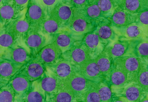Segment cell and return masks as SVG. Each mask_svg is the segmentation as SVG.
<instances>
[{
    "mask_svg": "<svg viewBox=\"0 0 148 102\" xmlns=\"http://www.w3.org/2000/svg\"><path fill=\"white\" fill-rule=\"evenodd\" d=\"M110 81L113 86L116 87L123 86L128 84L127 73L117 59L113 61Z\"/></svg>",
    "mask_w": 148,
    "mask_h": 102,
    "instance_id": "cell-18",
    "label": "cell"
},
{
    "mask_svg": "<svg viewBox=\"0 0 148 102\" xmlns=\"http://www.w3.org/2000/svg\"><path fill=\"white\" fill-rule=\"evenodd\" d=\"M73 7L70 0H62L50 13L58 20L61 28L68 27L73 16Z\"/></svg>",
    "mask_w": 148,
    "mask_h": 102,
    "instance_id": "cell-6",
    "label": "cell"
},
{
    "mask_svg": "<svg viewBox=\"0 0 148 102\" xmlns=\"http://www.w3.org/2000/svg\"><path fill=\"white\" fill-rule=\"evenodd\" d=\"M61 58L68 61L77 68L85 62L92 58L82 40L76 41L71 49L62 53Z\"/></svg>",
    "mask_w": 148,
    "mask_h": 102,
    "instance_id": "cell-3",
    "label": "cell"
},
{
    "mask_svg": "<svg viewBox=\"0 0 148 102\" xmlns=\"http://www.w3.org/2000/svg\"><path fill=\"white\" fill-rule=\"evenodd\" d=\"M82 41L88 48L92 59H95L105 48V46L95 31L86 34Z\"/></svg>",
    "mask_w": 148,
    "mask_h": 102,
    "instance_id": "cell-17",
    "label": "cell"
},
{
    "mask_svg": "<svg viewBox=\"0 0 148 102\" xmlns=\"http://www.w3.org/2000/svg\"><path fill=\"white\" fill-rule=\"evenodd\" d=\"M46 95L40 88V90L32 87V89L26 95L20 99V101L45 102L46 101Z\"/></svg>",
    "mask_w": 148,
    "mask_h": 102,
    "instance_id": "cell-33",
    "label": "cell"
},
{
    "mask_svg": "<svg viewBox=\"0 0 148 102\" xmlns=\"http://www.w3.org/2000/svg\"><path fill=\"white\" fill-rule=\"evenodd\" d=\"M17 41L18 40L12 31L10 24L1 26L0 32L1 52L3 50V52L6 49L15 46Z\"/></svg>",
    "mask_w": 148,
    "mask_h": 102,
    "instance_id": "cell-22",
    "label": "cell"
},
{
    "mask_svg": "<svg viewBox=\"0 0 148 102\" xmlns=\"http://www.w3.org/2000/svg\"><path fill=\"white\" fill-rule=\"evenodd\" d=\"M24 40L33 58H35L46 44L45 37L41 34L40 32L34 29H30Z\"/></svg>",
    "mask_w": 148,
    "mask_h": 102,
    "instance_id": "cell-12",
    "label": "cell"
},
{
    "mask_svg": "<svg viewBox=\"0 0 148 102\" xmlns=\"http://www.w3.org/2000/svg\"><path fill=\"white\" fill-rule=\"evenodd\" d=\"M134 53L142 61H148V40L140 41L136 45Z\"/></svg>",
    "mask_w": 148,
    "mask_h": 102,
    "instance_id": "cell-36",
    "label": "cell"
},
{
    "mask_svg": "<svg viewBox=\"0 0 148 102\" xmlns=\"http://www.w3.org/2000/svg\"><path fill=\"white\" fill-rule=\"evenodd\" d=\"M130 43L127 41H115L111 45L106 47L112 59V61L123 56L129 49Z\"/></svg>",
    "mask_w": 148,
    "mask_h": 102,
    "instance_id": "cell-27",
    "label": "cell"
},
{
    "mask_svg": "<svg viewBox=\"0 0 148 102\" xmlns=\"http://www.w3.org/2000/svg\"><path fill=\"white\" fill-rule=\"evenodd\" d=\"M123 89L121 96L128 101H142L147 96V93L135 82Z\"/></svg>",
    "mask_w": 148,
    "mask_h": 102,
    "instance_id": "cell-21",
    "label": "cell"
},
{
    "mask_svg": "<svg viewBox=\"0 0 148 102\" xmlns=\"http://www.w3.org/2000/svg\"><path fill=\"white\" fill-rule=\"evenodd\" d=\"M49 101L50 102L79 101L75 95L64 87L57 94L50 97Z\"/></svg>",
    "mask_w": 148,
    "mask_h": 102,
    "instance_id": "cell-34",
    "label": "cell"
},
{
    "mask_svg": "<svg viewBox=\"0 0 148 102\" xmlns=\"http://www.w3.org/2000/svg\"><path fill=\"white\" fill-rule=\"evenodd\" d=\"M95 83L87 80L77 70L64 81V87L71 91L80 101L82 96Z\"/></svg>",
    "mask_w": 148,
    "mask_h": 102,
    "instance_id": "cell-2",
    "label": "cell"
},
{
    "mask_svg": "<svg viewBox=\"0 0 148 102\" xmlns=\"http://www.w3.org/2000/svg\"><path fill=\"white\" fill-rule=\"evenodd\" d=\"M123 66L128 76V83L135 82L142 61L135 55H125L117 59Z\"/></svg>",
    "mask_w": 148,
    "mask_h": 102,
    "instance_id": "cell-10",
    "label": "cell"
},
{
    "mask_svg": "<svg viewBox=\"0 0 148 102\" xmlns=\"http://www.w3.org/2000/svg\"><path fill=\"white\" fill-rule=\"evenodd\" d=\"M84 10L88 17L96 24L101 22L106 19L103 16L101 9L97 4L89 3Z\"/></svg>",
    "mask_w": 148,
    "mask_h": 102,
    "instance_id": "cell-32",
    "label": "cell"
},
{
    "mask_svg": "<svg viewBox=\"0 0 148 102\" xmlns=\"http://www.w3.org/2000/svg\"><path fill=\"white\" fill-rule=\"evenodd\" d=\"M97 83H95L83 95L80 101L101 102L99 95Z\"/></svg>",
    "mask_w": 148,
    "mask_h": 102,
    "instance_id": "cell-37",
    "label": "cell"
},
{
    "mask_svg": "<svg viewBox=\"0 0 148 102\" xmlns=\"http://www.w3.org/2000/svg\"><path fill=\"white\" fill-rule=\"evenodd\" d=\"M95 31L105 46L114 42L117 38V34L113 28L105 22L99 24Z\"/></svg>",
    "mask_w": 148,
    "mask_h": 102,
    "instance_id": "cell-23",
    "label": "cell"
},
{
    "mask_svg": "<svg viewBox=\"0 0 148 102\" xmlns=\"http://www.w3.org/2000/svg\"><path fill=\"white\" fill-rule=\"evenodd\" d=\"M73 16L67 28L77 41H82L86 34L92 31L96 23L84 10L73 7Z\"/></svg>",
    "mask_w": 148,
    "mask_h": 102,
    "instance_id": "cell-1",
    "label": "cell"
},
{
    "mask_svg": "<svg viewBox=\"0 0 148 102\" xmlns=\"http://www.w3.org/2000/svg\"><path fill=\"white\" fill-rule=\"evenodd\" d=\"M117 3V4H118V5H119V4H120V3H121V2L122 1V0H114Z\"/></svg>",
    "mask_w": 148,
    "mask_h": 102,
    "instance_id": "cell-43",
    "label": "cell"
},
{
    "mask_svg": "<svg viewBox=\"0 0 148 102\" xmlns=\"http://www.w3.org/2000/svg\"><path fill=\"white\" fill-rule=\"evenodd\" d=\"M73 7L81 10H85L89 4V0H70Z\"/></svg>",
    "mask_w": 148,
    "mask_h": 102,
    "instance_id": "cell-42",
    "label": "cell"
},
{
    "mask_svg": "<svg viewBox=\"0 0 148 102\" xmlns=\"http://www.w3.org/2000/svg\"><path fill=\"white\" fill-rule=\"evenodd\" d=\"M46 66L36 58H32L23 66L19 75L27 78L33 82L40 79L45 73Z\"/></svg>",
    "mask_w": 148,
    "mask_h": 102,
    "instance_id": "cell-7",
    "label": "cell"
},
{
    "mask_svg": "<svg viewBox=\"0 0 148 102\" xmlns=\"http://www.w3.org/2000/svg\"><path fill=\"white\" fill-rule=\"evenodd\" d=\"M97 86L101 102L111 101L112 92L108 85L103 81L97 83Z\"/></svg>",
    "mask_w": 148,
    "mask_h": 102,
    "instance_id": "cell-38",
    "label": "cell"
},
{
    "mask_svg": "<svg viewBox=\"0 0 148 102\" xmlns=\"http://www.w3.org/2000/svg\"><path fill=\"white\" fill-rule=\"evenodd\" d=\"M47 15L45 10L36 0L30 1L25 16L30 24L31 29L40 32Z\"/></svg>",
    "mask_w": 148,
    "mask_h": 102,
    "instance_id": "cell-4",
    "label": "cell"
},
{
    "mask_svg": "<svg viewBox=\"0 0 148 102\" xmlns=\"http://www.w3.org/2000/svg\"><path fill=\"white\" fill-rule=\"evenodd\" d=\"M38 82L39 87L46 96H51L56 95L64 87L62 81L52 73L48 74L45 72Z\"/></svg>",
    "mask_w": 148,
    "mask_h": 102,
    "instance_id": "cell-8",
    "label": "cell"
},
{
    "mask_svg": "<svg viewBox=\"0 0 148 102\" xmlns=\"http://www.w3.org/2000/svg\"><path fill=\"white\" fill-rule=\"evenodd\" d=\"M147 95H148V90L147 92Z\"/></svg>",
    "mask_w": 148,
    "mask_h": 102,
    "instance_id": "cell-45",
    "label": "cell"
},
{
    "mask_svg": "<svg viewBox=\"0 0 148 102\" xmlns=\"http://www.w3.org/2000/svg\"><path fill=\"white\" fill-rule=\"evenodd\" d=\"M33 82L25 76L18 75L9 84L14 90L16 97L20 99L32 89Z\"/></svg>",
    "mask_w": 148,
    "mask_h": 102,
    "instance_id": "cell-20",
    "label": "cell"
},
{
    "mask_svg": "<svg viewBox=\"0 0 148 102\" xmlns=\"http://www.w3.org/2000/svg\"><path fill=\"white\" fill-rule=\"evenodd\" d=\"M1 26L9 24L19 17L21 11L16 7L11 0H0Z\"/></svg>",
    "mask_w": 148,
    "mask_h": 102,
    "instance_id": "cell-16",
    "label": "cell"
},
{
    "mask_svg": "<svg viewBox=\"0 0 148 102\" xmlns=\"http://www.w3.org/2000/svg\"><path fill=\"white\" fill-rule=\"evenodd\" d=\"M61 50L54 42L52 41L40 51L35 58L45 65L53 63L61 58Z\"/></svg>",
    "mask_w": 148,
    "mask_h": 102,
    "instance_id": "cell-14",
    "label": "cell"
},
{
    "mask_svg": "<svg viewBox=\"0 0 148 102\" xmlns=\"http://www.w3.org/2000/svg\"><path fill=\"white\" fill-rule=\"evenodd\" d=\"M136 22L143 27H148V10L137 14Z\"/></svg>",
    "mask_w": 148,
    "mask_h": 102,
    "instance_id": "cell-40",
    "label": "cell"
},
{
    "mask_svg": "<svg viewBox=\"0 0 148 102\" xmlns=\"http://www.w3.org/2000/svg\"><path fill=\"white\" fill-rule=\"evenodd\" d=\"M135 82L147 93L148 90V66L146 63L142 61Z\"/></svg>",
    "mask_w": 148,
    "mask_h": 102,
    "instance_id": "cell-31",
    "label": "cell"
},
{
    "mask_svg": "<svg viewBox=\"0 0 148 102\" xmlns=\"http://www.w3.org/2000/svg\"><path fill=\"white\" fill-rule=\"evenodd\" d=\"M46 66L51 73L62 80L63 83L77 70V67L71 62L62 58L56 62L46 65Z\"/></svg>",
    "mask_w": 148,
    "mask_h": 102,
    "instance_id": "cell-9",
    "label": "cell"
},
{
    "mask_svg": "<svg viewBox=\"0 0 148 102\" xmlns=\"http://www.w3.org/2000/svg\"><path fill=\"white\" fill-rule=\"evenodd\" d=\"M60 29V25L58 20L51 14H49L44 20L40 32L44 35L53 37L54 35L58 33Z\"/></svg>",
    "mask_w": 148,
    "mask_h": 102,
    "instance_id": "cell-29",
    "label": "cell"
},
{
    "mask_svg": "<svg viewBox=\"0 0 148 102\" xmlns=\"http://www.w3.org/2000/svg\"><path fill=\"white\" fill-rule=\"evenodd\" d=\"M95 59L104 79L110 81L113 61L106 47Z\"/></svg>",
    "mask_w": 148,
    "mask_h": 102,
    "instance_id": "cell-19",
    "label": "cell"
},
{
    "mask_svg": "<svg viewBox=\"0 0 148 102\" xmlns=\"http://www.w3.org/2000/svg\"><path fill=\"white\" fill-rule=\"evenodd\" d=\"M89 3L97 4L106 19L112 16L116 9L119 7L114 0H89Z\"/></svg>",
    "mask_w": 148,
    "mask_h": 102,
    "instance_id": "cell-30",
    "label": "cell"
},
{
    "mask_svg": "<svg viewBox=\"0 0 148 102\" xmlns=\"http://www.w3.org/2000/svg\"><path fill=\"white\" fill-rule=\"evenodd\" d=\"M52 41L57 44L62 53L71 49L77 41L69 31L57 33L53 37Z\"/></svg>",
    "mask_w": 148,
    "mask_h": 102,
    "instance_id": "cell-24",
    "label": "cell"
},
{
    "mask_svg": "<svg viewBox=\"0 0 148 102\" xmlns=\"http://www.w3.org/2000/svg\"><path fill=\"white\" fill-rule=\"evenodd\" d=\"M119 6L134 14L148 10V0H122Z\"/></svg>",
    "mask_w": 148,
    "mask_h": 102,
    "instance_id": "cell-26",
    "label": "cell"
},
{
    "mask_svg": "<svg viewBox=\"0 0 148 102\" xmlns=\"http://www.w3.org/2000/svg\"><path fill=\"white\" fill-rule=\"evenodd\" d=\"M1 58L24 65L33 58L25 48L15 46L4 50L1 53Z\"/></svg>",
    "mask_w": 148,
    "mask_h": 102,
    "instance_id": "cell-13",
    "label": "cell"
},
{
    "mask_svg": "<svg viewBox=\"0 0 148 102\" xmlns=\"http://www.w3.org/2000/svg\"><path fill=\"white\" fill-rule=\"evenodd\" d=\"M16 97L10 84L0 88V102H14Z\"/></svg>",
    "mask_w": 148,
    "mask_h": 102,
    "instance_id": "cell-35",
    "label": "cell"
},
{
    "mask_svg": "<svg viewBox=\"0 0 148 102\" xmlns=\"http://www.w3.org/2000/svg\"><path fill=\"white\" fill-rule=\"evenodd\" d=\"M45 10L47 14H49L56 7L57 4L62 0H36Z\"/></svg>",
    "mask_w": 148,
    "mask_h": 102,
    "instance_id": "cell-39",
    "label": "cell"
},
{
    "mask_svg": "<svg viewBox=\"0 0 148 102\" xmlns=\"http://www.w3.org/2000/svg\"><path fill=\"white\" fill-rule=\"evenodd\" d=\"M137 15L130 13L119 6L111 17V25L119 29L124 28L136 22Z\"/></svg>",
    "mask_w": 148,
    "mask_h": 102,
    "instance_id": "cell-15",
    "label": "cell"
},
{
    "mask_svg": "<svg viewBox=\"0 0 148 102\" xmlns=\"http://www.w3.org/2000/svg\"><path fill=\"white\" fill-rule=\"evenodd\" d=\"M77 71L86 79L95 83L105 80L95 59L90 58L77 67Z\"/></svg>",
    "mask_w": 148,
    "mask_h": 102,
    "instance_id": "cell-11",
    "label": "cell"
},
{
    "mask_svg": "<svg viewBox=\"0 0 148 102\" xmlns=\"http://www.w3.org/2000/svg\"><path fill=\"white\" fill-rule=\"evenodd\" d=\"M17 40H24L31 29L30 24L26 16H21L10 23Z\"/></svg>",
    "mask_w": 148,
    "mask_h": 102,
    "instance_id": "cell-25",
    "label": "cell"
},
{
    "mask_svg": "<svg viewBox=\"0 0 148 102\" xmlns=\"http://www.w3.org/2000/svg\"><path fill=\"white\" fill-rule=\"evenodd\" d=\"M18 10L22 11L27 8L31 0H11Z\"/></svg>",
    "mask_w": 148,
    "mask_h": 102,
    "instance_id": "cell-41",
    "label": "cell"
},
{
    "mask_svg": "<svg viewBox=\"0 0 148 102\" xmlns=\"http://www.w3.org/2000/svg\"><path fill=\"white\" fill-rule=\"evenodd\" d=\"M24 65L1 58L0 88L8 84L18 75Z\"/></svg>",
    "mask_w": 148,
    "mask_h": 102,
    "instance_id": "cell-5",
    "label": "cell"
},
{
    "mask_svg": "<svg viewBox=\"0 0 148 102\" xmlns=\"http://www.w3.org/2000/svg\"><path fill=\"white\" fill-rule=\"evenodd\" d=\"M146 63H147V65H148V61L147 62H146Z\"/></svg>",
    "mask_w": 148,
    "mask_h": 102,
    "instance_id": "cell-44",
    "label": "cell"
},
{
    "mask_svg": "<svg viewBox=\"0 0 148 102\" xmlns=\"http://www.w3.org/2000/svg\"><path fill=\"white\" fill-rule=\"evenodd\" d=\"M121 34L128 39L138 41L142 39L144 35L143 27L136 22L131 24L124 28L119 29Z\"/></svg>",
    "mask_w": 148,
    "mask_h": 102,
    "instance_id": "cell-28",
    "label": "cell"
}]
</instances>
